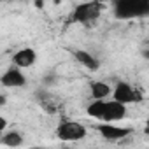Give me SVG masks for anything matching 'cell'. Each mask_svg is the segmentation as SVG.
Returning a JSON list of instances; mask_svg holds the SVG:
<instances>
[{
  "mask_svg": "<svg viewBox=\"0 0 149 149\" xmlns=\"http://www.w3.org/2000/svg\"><path fill=\"white\" fill-rule=\"evenodd\" d=\"M90 91H91V97L95 100H107V97L112 93L111 86L107 83H102V81H91L90 83Z\"/></svg>",
  "mask_w": 149,
  "mask_h": 149,
  "instance_id": "30bf717a",
  "label": "cell"
},
{
  "mask_svg": "<svg viewBox=\"0 0 149 149\" xmlns=\"http://www.w3.org/2000/svg\"><path fill=\"white\" fill-rule=\"evenodd\" d=\"M88 116L91 118H97L100 119L102 123H116V121H121L126 118V112H128V107L119 104V102H114V100H93L88 109H86Z\"/></svg>",
  "mask_w": 149,
  "mask_h": 149,
  "instance_id": "6da1fadb",
  "label": "cell"
},
{
  "mask_svg": "<svg viewBox=\"0 0 149 149\" xmlns=\"http://www.w3.org/2000/svg\"><path fill=\"white\" fill-rule=\"evenodd\" d=\"M149 13V2L146 0H119L114 2V14L119 19H130L146 16Z\"/></svg>",
  "mask_w": 149,
  "mask_h": 149,
  "instance_id": "7a4b0ae2",
  "label": "cell"
},
{
  "mask_svg": "<svg viewBox=\"0 0 149 149\" xmlns=\"http://www.w3.org/2000/svg\"><path fill=\"white\" fill-rule=\"evenodd\" d=\"M111 95H112V100L114 102H119L123 105L137 104V102H140L144 98V95H142V91L139 88H135V86H132L130 83H125V81L118 83Z\"/></svg>",
  "mask_w": 149,
  "mask_h": 149,
  "instance_id": "3957f363",
  "label": "cell"
},
{
  "mask_svg": "<svg viewBox=\"0 0 149 149\" xmlns=\"http://www.w3.org/2000/svg\"><path fill=\"white\" fill-rule=\"evenodd\" d=\"M102 13V6L98 2H86V4H79L74 9L72 19L77 23H90L93 19H97Z\"/></svg>",
  "mask_w": 149,
  "mask_h": 149,
  "instance_id": "5b68a950",
  "label": "cell"
},
{
  "mask_svg": "<svg viewBox=\"0 0 149 149\" xmlns=\"http://www.w3.org/2000/svg\"><path fill=\"white\" fill-rule=\"evenodd\" d=\"M35 61H37V53H35V49H32V47H23V49L16 51L14 56H13V63H14V67H18L19 70H21V68H30Z\"/></svg>",
  "mask_w": 149,
  "mask_h": 149,
  "instance_id": "ba28073f",
  "label": "cell"
},
{
  "mask_svg": "<svg viewBox=\"0 0 149 149\" xmlns=\"http://www.w3.org/2000/svg\"><path fill=\"white\" fill-rule=\"evenodd\" d=\"M2 144L7 146V147H19L23 144V137H21L19 132H14V130L7 132V133L2 135Z\"/></svg>",
  "mask_w": 149,
  "mask_h": 149,
  "instance_id": "8fae6325",
  "label": "cell"
},
{
  "mask_svg": "<svg viewBox=\"0 0 149 149\" xmlns=\"http://www.w3.org/2000/svg\"><path fill=\"white\" fill-rule=\"evenodd\" d=\"M0 84L6 88H23L26 86V76L18 67H9L0 76Z\"/></svg>",
  "mask_w": 149,
  "mask_h": 149,
  "instance_id": "52a82bcc",
  "label": "cell"
},
{
  "mask_svg": "<svg viewBox=\"0 0 149 149\" xmlns=\"http://www.w3.org/2000/svg\"><path fill=\"white\" fill-rule=\"evenodd\" d=\"M97 130H98V133L105 139V140H109V142H116V140H123V139H126L128 135H132V128H128V126H114V125H111V123H102V125H98L97 126Z\"/></svg>",
  "mask_w": 149,
  "mask_h": 149,
  "instance_id": "8992f818",
  "label": "cell"
},
{
  "mask_svg": "<svg viewBox=\"0 0 149 149\" xmlns=\"http://www.w3.org/2000/svg\"><path fill=\"white\" fill-rule=\"evenodd\" d=\"M30 149H47V147H42V146H33V147H30Z\"/></svg>",
  "mask_w": 149,
  "mask_h": 149,
  "instance_id": "4fadbf2b",
  "label": "cell"
},
{
  "mask_svg": "<svg viewBox=\"0 0 149 149\" xmlns=\"http://www.w3.org/2000/svg\"><path fill=\"white\" fill-rule=\"evenodd\" d=\"M88 130L77 121H61L56 126V137L60 140H83Z\"/></svg>",
  "mask_w": 149,
  "mask_h": 149,
  "instance_id": "277c9868",
  "label": "cell"
},
{
  "mask_svg": "<svg viewBox=\"0 0 149 149\" xmlns=\"http://www.w3.org/2000/svg\"><path fill=\"white\" fill-rule=\"evenodd\" d=\"M6 128H7V119L4 116H0V135L6 132Z\"/></svg>",
  "mask_w": 149,
  "mask_h": 149,
  "instance_id": "7c38bea8",
  "label": "cell"
},
{
  "mask_svg": "<svg viewBox=\"0 0 149 149\" xmlns=\"http://www.w3.org/2000/svg\"><path fill=\"white\" fill-rule=\"evenodd\" d=\"M74 56H76V60L83 65V67H86L88 70H98L100 68V61L97 60V56H93L91 53H88V51H84V49H79V51H76L74 53Z\"/></svg>",
  "mask_w": 149,
  "mask_h": 149,
  "instance_id": "9c48e42d",
  "label": "cell"
}]
</instances>
